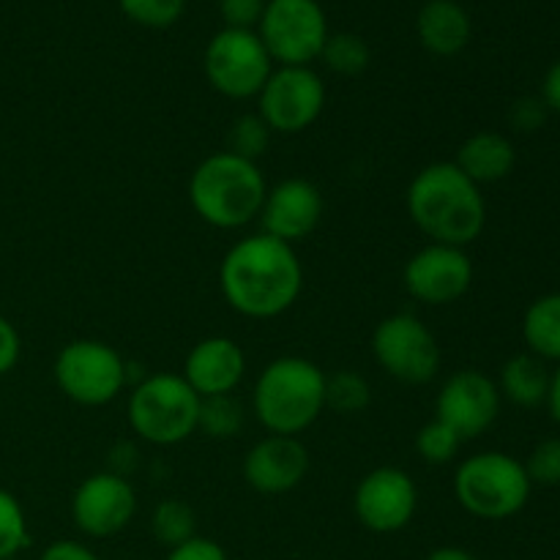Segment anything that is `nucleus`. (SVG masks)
Masks as SVG:
<instances>
[{
	"label": "nucleus",
	"instance_id": "obj_10",
	"mask_svg": "<svg viewBox=\"0 0 560 560\" xmlns=\"http://www.w3.org/2000/svg\"><path fill=\"white\" fill-rule=\"evenodd\" d=\"M328 16L317 0H268L257 36L277 66H312L328 38Z\"/></svg>",
	"mask_w": 560,
	"mask_h": 560
},
{
	"label": "nucleus",
	"instance_id": "obj_36",
	"mask_svg": "<svg viewBox=\"0 0 560 560\" xmlns=\"http://www.w3.org/2000/svg\"><path fill=\"white\" fill-rule=\"evenodd\" d=\"M38 560H98L96 552L91 547H85L82 541L74 539H60L52 541L49 547H44V552Z\"/></svg>",
	"mask_w": 560,
	"mask_h": 560
},
{
	"label": "nucleus",
	"instance_id": "obj_37",
	"mask_svg": "<svg viewBox=\"0 0 560 560\" xmlns=\"http://www.w3.org/2000/svg\"><path fill=\"white\" fill-rule=\"evenodd\" d=\"M541 102L547 104L550 113L560 115V60L550 66V71L545 74V82H541Z\"/></svg>",
	"mask_w": 560,
	"mask_h": 560
},
{
	"label": "nucleus",
	"instance_id": "obj_30",
	"mask_svg": "<svg viewBox=\"0 0 560 560\" xmlns=\"http://www.w3.org/2000/svg\"><path fill=\"white\" fill-rule=\"evenodd\" d=\"M118 9L137 25L162 31L180 20L186 0H118Z\"/></svg>",
	"mask_w": 560,
	"mask_h": 560
},
{
	"label": "nucleus",
	"instance_id": "obj_8",
	"mask_svg": "<svg viewBox=\"0 0 560 560\" xmlns=\"http://www.w3.org/2000/svg\"><path fill=\"white\" fill-rule=\"evenodd\" d=\"M377 366L405 386H427L441 372V345L421 317L410 312L383 317L372 331Z\"/></svg>",
	"mask_w": 560,
	"mask_h": 560
},
{
	"label": "nucleus",
	"instance_id": "obj_20",
	"mask_svg": "<svg viewBox=\"0 0 560 560\" xmlns=\"http://www.w3.org/2000/svg\"><path fill=\"white\" fill-rule=\"evenodd\" d=\"M454 164L474 184H498V180L512 175L514 164H517V151H514V142L506 135H498V131H476V135H470L459 145Z\"/></svg>",
	"mask_w": 560,
	"mask_h": 560
},
{
	"label": "nucleus",
	"instance_id": "obj_19",
	"mask_svg": "<svg viewBox=\"0 0 560 560\" xmlns=\"http://www.w3.org/2000/svg\"><path fill=\"white\" fill-rule=\"evenodd\" d=\"M416 33L427 52L438 58H454L474 36V22L457 0H427L416 16Z\"/></svg>",
	"mask_w": 560,
	"mask_h": 560
},
{
	"label": "nucleus",
	"instance_id": "obj_11",
	"mask_svg": "<svg viewBox=\"0 0 560 560\" xmlns=\"http://www.w3.org/2000/svg\"><path fill=\"white\" fill-rule=\"evenodd\" d=\"M326 109V85L312 66H273L257 93V115L273 135H301Z\"/></svg>",
	"mask_w": 560,
	"mask_h": 560
},
{
	"label": "nucleus",
	"instance_id": "obj_4",
	"mask_svg": "<svg viewBox=\"0 0 560 560\" xmlns=\"http://www.w3.org/2000/svg\"><path fill=\"white\" fill-rule=\"evenodd\" d=\"M260 164L230 151L211 153L189 178V202L197 217L217 230H241L260 217L266 200Z\"/></svg>",
	"mask_w": 560,
	"mask_h": 560
},
{
	"label": "nucleus",
	"instance_id": "obj_21",
	"mask_svg": "<svg viewBox=\"0 0 560 560\" xmlns=\"http://www.w3.org/2000/svg\"><path fill=\"white\" fill-rule=\"evenodd\" d=\"M552 372L547 370V361L534 353H517L501 366L498 377V392L501 399H509L517 408H539L547 402Z\"/></svg>",
	"mask_w": 560,
	"mask_h": 560
},
{
	"label": "nucleus",
	"instance_id": "obj_17",
	"mask_svg": "<svg viewBox=\"0 0 560 560\" xmlns=\"http://www.w3.org/2000/svg\"><path fill=\"white\" fill-rule=\"evenodd\" d=\"M310 474V452L301 438L266 435L246 452L244 481L260 495L293 492Z\"/></svg>",
	"mask_w": 560,
	"mask_h": 560
},
{
	"label": "nucleus",
	"instance_id": "obj_1",
	"mask_svg": "<svg viewBox=\"0 0 560 560\" xmlns=\"http://www.w3.org/2000/svg\"><path fill=\"white\" fill-rule=\"evenodd\" d=\"M219 290L233 312L249 320H273L293 310L304 290V266L295 246L266 233L235 241L219 266Z\"/></svg>",
	"mask_w": 560,
	"mask_h": 560
},
{
	"label": "nucleus",
	"instance_id": "obj_40",
	"mask_svg": "<svg viewBox=\"0 0 560 560\" xmlns=\"http://www.w3.org/2000/svg\"><path fill=\"white\" fill-rule=\"evenodd\" d=\"M5 560H20V558H5Z\"/></svg>",
	"mask_w": 560,
	"mask_h": 560
},
{
	"label": "nucleus",
	"instance_id": "obj_29",
	"mask_svg": "<svg viewBox=\"0 0 560 560\" xmlns=\"http://www.w3.org/2000/svg\"><path fill=\"white\" fill-rule=\"evenodd\" d=\"M459 446H463V441H459L457 432L438 419L427 421V424L416 432V452H419V457L424 459L427 465L454 463V457L459 454Z\"/></svg>",
	"mask_w": 560,
	"mask_h": 560
},
{
	"label": "nucleus",
	"instance_id": "obj_6",
	"mask_svg": "<svg viewBox=\"0 0 560 560\" xmlns=\"http://www.w3.org/2000/svg\"><path fill=\"white\" fill-rule=\"evenodd\" d=\"M530 485L525 463L506 452H479L463 459L454 474V498L476 520L501 523L528 503Z\"/></svg>",
	"mask_w": 560,
	"mask_h": 560
},
{
	"label": "nucleus",
	"instance_id": "obj_33",
	"mask_svg": "<svg viewBox=\"0 0 560 560\" xmlns=\"http://www.w3.org/2000/svg\"><path fill=\"white\" fill-rule=\"evenodd\" d=\"M547 115H550V109H547V104L541 102V96H528V98H520V102H514L512 113H509V120H512V126L517 131H536L541 129V124L547 120Z\"/></svg>",
	"mask_w": 560,
	"mask_h": 560
},
{
	"label": "nucleus",
	"instance_id": "obj_26",
	"mask_svg": "<svg viewBox=\"0 0 560 560\" xmlns=\"http://www.w3.org/2000/svg\"><path fill=\"white\" fill-rule=\"evenodd\" d=\"M370 44L359 33H328L320 60L339 77H359L370 66Z\"/></svg>",
	"mask_w": 560,
	"mask_h": 560
},
{
	"label": "nucleus",
	"instance_id": "obj_2",
	"mask_svg": "<svg viewBox=\"0 0 560 560\" xmlns=\"http://www.w3.org/2000/svg\"><path fill=\"white\" fill-rule=\"evenodd\" d=\"M408 217L432 244L470 246L487 224V202L454 162H432L413 175L405 195Z\"/></svg>",
	"mask_w": 560,
	"mask_h": 560
},
{
	"label": "nucleus",
	"instance_id": "obj_27",
	"mask_svg": "<svg viewBox=\"0 0 560 560\" xmlns=\"http://www.w3.org/2000/svg\"><path fill=\"white\" fill-rule=\"evenodd\" d=\"M273 131L268 129L266 120L257 113H244L233 120L228 135V151L235 153L241 159H249V162H257L262 153L271 145Z\"/></svg>",
	"mask_w": 560,
	"mask_h": 560
},
{
	"label": "nucleus",
	"instance_id": "obj_32",
	"mask_svg": "<svg viewBox=\"0 0 560 560\" xmlns=\"http://www.w3.org/2000/svg\"><path fill=\"white\" fill-rule=\"evenodd\" d=\"M268 0H219V14H222L224 27L235 31H257L266 11Z\"/></svg>",
	"mask_w": 560,
	"mask_h": 560
},
{
	"label": "nucleus",
	"instance_id": "obj_13",
	"mask_svg": "<svg viewBox=\"0 0 560 560\" xmlns=\"http://www.w3.org/2000/svg\"><path fill=\"white\" fill-rule=\"evenodd\" d=\"M402 284L419 304L446 306L463 299L474 284V260L463 246L427 244L410 255Z\"/></svg>",
	"mask_w": 560,
	"mask_h": 560
},
{
	"label": "nucleus",
	"instance_id": "obj_28",
	"mask_svg": "<svg viewBox=\"0 0 560 560\" xmlns=\"http://www.w3.org/2000/svg\"><path fill=\"white\" fill-rule=\"evenodd\" d=\"M31 545L27 517L16 495L0 487V560L16 558Z\"/></svg>",
	"mask_w": 560,
	"mask_h": 560
},
{
	"label": "nucleus",
	"instance_id": "obj_5",
	"mask_svg": "<svg viewBox=\"0 0 560 560\" xmlns=\"http://www.w3.org/2000/svg\"><path fill=\"white\" fill-rule=\"evenodd\" d=\"M126 419L131 432L151 446L167 448L189 441L200 419V394L173 372H153L131 386Z\"/></svg>",
	"mask_w": 560,
	"mask_h": 560
},
{
	"label": "nucleus",
	"instance_id": "obj_9",
	"mask_svg": "<svg viewBox=\"0 0 560 560\" xmlns=\"http://www.w3.org/2000/svg\"><path fill=\"white\" fill-rule=\"evenodd\" d=\"M273 66L277 63L271 60L257 31L222 27L217 36H211L206 55H202V71H206L208 85L235 102L257 98V93L271 77Z\"/></svg>",
	"mask_w": 560,
	"mask_h": 560
},
{
	"label": "nucleus",
	"instance_id": "obj_3",
	"mask_svg": "<svg viewBox=\"0 0 560 560\" xmlns=\"http://www.w3.org/2000/svg\"><path fill=\"white\" fill-rule=\"evenodd\" d=\"M326 410V372L304 355L268 361L252 388V413L268 435L299 438Z\"/></svg>",
	"mask_w": 560,
	"mask_h": 560
},
{
	"label": "nucleus",
	"instance_id": "obj_31",
	"mask_svg": "<svg viewBox=\"0 0 560 560\" xmlns=\"http://www.w3.org/2000/svg\"><path fill=\"white\" fill-rule=\"evenodd\" d=\"M530 485L560 487V438H547L525 459Z\"/></svg>",
	"mask_w": 560,
	"mask_h": 560
},
{
	"label": "nucleus",
	"instance_id": "obj_16",
	"mask_svg": "<svg viewBox=\"0 0 560 560\" xmlns=\"http://www.w3.org/2000/svg\"><path fill=\"white\" fill-rule=\"evenodd\" d=\"M323 195L312 180L284 178L268 186L266 200L260 208V233L295 246L310 238L323 222Z\"/></svg>",
	"mask_w": 560,
	"mask_h": 560
},
{
	"label": "nucleus",
	"instance_id": "obj_39",
	"mask_svg": "<svg viewBox=\"0 0 560 560\" xmlns=\"http://www.w3.org/2000/svg\"><path fill=\"white\" fill-rule=\"evenodd\" d=\"M424 560H479V558L470 556V552L463 550V547H438V550H432Z\"/></svg>",
	"mask_w": 560,
	"mask_h": 560
},
{
	"label": "nucleus",
	"instance_id": "obj_25",
	"mask_svg": "<svg viewBox=\"0 0 560 560\" xmlns=\"http://www.w3.org/2000/svg\"><path fill=\"white\" fill-rule=\"evenodd\" d=\"M372 386L361 372L339 370L326 375V410L342 416H355L370 408Z\"/></svg>",
	"mask_w": 560,
	"mask_h": 560
},
{
	"label": "nucleus",
	"instance_id": "obj_22",
	"mask_svg": "<svg viewBox=\"0 0 560 560\" xmlns=\"http://www.w3.org/2000/svg\"><path fill=\"white\" fill-rule=\"evenodd\" d=\"M523 339L528 353L560 364V293L541 295L525 310Z\"/></svg>",
	"mask_w": 560,
	"mask_h": 560
},
{
	"label": "nucleus",
	"instance_id": "obj_7",
	"mask_svg": "<svg viewBox=\"0 0 560 560\" xmlns=\"http://www.w3.org/2000/svg\"><path fill=\"white\" fill-rule=\"evenodd\" d=\"M52 377L60 394L82 408L115 402L129 386L126 359L102 339H71L55 355Z\"/></svg>",
	"mask_w": 560,
	"mask_h": 560
},
{
	"label": "nucleus",
	"instance_id": "obj_14",
	"mask_svg": "<svg viewBox=\"0 0 560 560\" xmlns=\"http://www.w3.org/2000/svg\"><path fill=\"white\" fill-rule=\"evenodd\" d=\"M137 514V492L126 476L98 470L71 495V523L88 539L118 536Z\"/></svg>",
	"mask_w": 560,
	"mask_h": 560
},
{
	"label": "nucleus",
	"instance_id": "obj_35",
	"mask_svg": "<svg viewBox=\"0 0 560 560\" xmlns=\"http://www.w3.org/2000/svg\"><path fill=\"white\" fill-rule=\"evenodd\" d=\"M22 355V337L9 317L0 315V377L9 375Z\"/></svg>",
	"mask_w": 560,
	"mask_h": 560
},
{
	"label": "nucleus",
	"instance_id": "obj_38",
	"mask_svg": "<svg viewBox=\"0 0 560 560\" xmlns=\"http://www.w3.org/2000/svg\"><path fill=\"white\" fill-rule=\"evenodd\" d=\"M547 408H550V416L560 424V364L558 370L552 372L550 377V392H547Z\"/></svg>",
	"mask_w": 560,
	"mask_h": 560
},
{
	"label": "nucleus",
	"instance_id": "obj_23",
	"mask_svg": "<svg viewBox=\"0 0 560 560\" xmlns=\"http://www.w3.org/2000/svg\"><path fill=\"white\" fill-rule=\"evenodd\" d=\"M151 530L153 539L162 547L173 550V547L184 545V541L197 536V514L180 498H164L156 503L151 514Z\"/></svg>",
	"mask_w": 560,
	"mask_h": 560
},
{
	"label": "nucleus",
	"instance_id": "obj_18",
	"mask_svg": "<svg viewBox=\"0 0 560 560\" xmlns=\"http://www.w3.org/2000/svg\"><path fill=\"white\" fill-rule=\"evenodd\" d=\"M180 375L200 399L235 394L246 375V353L235 339L206 337L186 353Z\"/></svg>",
	"mask_w": 560,
	"mask_h": 560
},
{
	"label": "nucleus",
	"instance_id": "obj_15",
	"mask_svg": "<svg viewBox=\"0 0 560 560\" xmlns=\"http://www.w3.org/2000/svg\"><path fill=\"white\" fill-rule=\"evenodd\" d=\"M501 392L490 375L479 370H459L443 381L435 399V419L452 427L459 441L485 435L501 416Z\"/></svg>",
	"mask_w": 560,
	"mask_h": 560
},
{
	"label": "nucleus",
	"instance_id": "obj_24",
	"mask_svg": "<svg viewBox=\"0 0 560 560\" xmlns=\"http://www.w3.org/2000/svg\"><path fill=\"white\" fill-rule=\"evenodd\" d=\"M246 410L233 394L224 397L200 399V419H197V432L213 438V441H230L244 430Z\"/></svg>",
	"mask_w": 560,
	"mask_h": 560
},
{
	"label": "nucleus",
	"instance_id": "obj_34",
	"mask_svg": "<svg viewBox=\"0 0 560 560\" xmlns=\"http://www.w3.org/2000/svg\"><path fill=\"white\" fill-rule=\"evenodd\" d=\"M164 560H230V556L224 552V547L217 545L213 539L195 536V539H189V541H184V545L167 550V558Z\"/></svg>",
	"mask_w": 560,
	"mask_h": 560
},
{
	"label": "nucleus",
	"instance_id": "obj_12",
	"mask_svg": "<svg viewBox=\"0 0 560 560\" xmlns=\"http://www.w3.org/2000/svg\"><path fill=\"white\" fill-rule=\"evenodd\" d=\"M419 509V487L408 470L381 465L361 476L353 492L355 520L372 534H399L408 528Z\"/></svg>",
	"mask_w": 560,
	"mask_h": 560
}]
</instances>
